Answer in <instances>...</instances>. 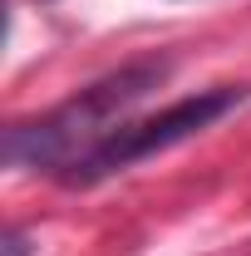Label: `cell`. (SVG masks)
Listing matches in <instances>:
<instances>
[{"mask_svg": "<svg viewBox=\"0 0 251 256\" xmlns=\"http://www.w3.org/2000/svg\"><path fill=\"white\" fill-rule=\"evenodd\" d=\"M168 74H172L168 60H138V64H124V69L94 79L89 89L64 98L60 108L40 114L30 124L5 128V162L10 168H40V172L64 178L74 162L89 158L104 138H114L128 124V114L153 94Z\"/></svg>", "mask_w": 251, "mask_h": 256, "instance_id": "6da1fadb", "label": "cell"}, {"mask_svg": "<svg viewBox=\"0 0 251 256\" xmlns=\"http://www.w3.org/2000/svg\"><path fill=\"white\" fill-rule=\"evenodd\" d=\"M246 98H251V89L222 84V89H202V94H188V98H178V104H168V108L153 114V118H128V124L118 128L114 138H104L84 162H74L60 182L64 188H94V182L124 172V168H133V162L153 158V153H168V148L188 143V138H197V133H207V128L222 124L232 108H242Z\"/></svg>", "mask_w": 251, "mask_h": 256, "instance_id": "7a4b0ae2", "label": "cell"}, {"mask_svg": "<svg viewBox=\"0 0 251 256\" xmlns=\"http://www.w3.org/2000/svg\"><path fill=\"white\" fill-rule=\"evenodd\" d=\"M5 256H30V242H25V232H20V226H10V232H5Z\"/></svg>", "mask_w": 251, "mask_h": 256, "instance_id": "3957f363", "label": "cell"}]
</instances>
